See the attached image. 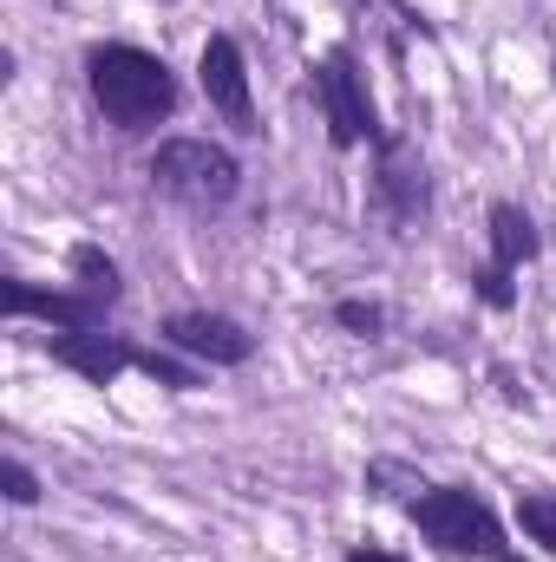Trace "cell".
Returning <instances> with one entry per match:
<instances>
[{
  "label": "cell",
  "instance_id": "obj_4",
  "mask_svg": "<svg viewBox=\"0 0 556 562\" xmlns=\"http://www.w3.org/2000/svg\"><path fill=\"white\" fill-rule=\"evenodd\" d=\"M314 86H321V99H327V132H334L341 150H354L360 138H374V132H380V125H374V105H367V86H360V72H354V53H347V46H334V53L321 59Z\"/></svg>",
  "mask_w": 556,
  "mask_h": 562
},
{
  "label": "cell",
  "instance_id": "obj_7",
  "mask_svg": "<svg viewBox=\"0 0 556 562\" xmlns=\"http://www.w3.org/2000/svg\"><path fill=\"white\" fill-rule=\"evenodd\" d=\"M53 360H59V367H73V373H79V380H92V386H112L125 367H138L144 353L132 347V340H119V334H99V327H92V334H59V340H53Z\"/></svg>",
  "mask_w": 556,
  "mask_h": 562
},
{
  "label": "cell",
  "instance_id": "obj_9",
  "mask_svg": "<svg viewBox=\"0 0 556 562\" xmlns=\"http://www.w3.org/2000/svg\"><path fill=\"white\" fill-rule=\"evenodd\" d=\"M374 190H380V203L393 210V223H419V210H425V164H419L407 144H387Z\"/></svg>",
  "mask_w": 556,
  "mask_h": 562
},
{
  "label": "cell",
  "instance_id": "obj_11",
  "mask_svg": "<svg viewBox=\"0 0 556 562\" xmlns=\"http://www.w3.org/2000/svg\"><path fill=\"white\" fill-rule=\"evenodd\" d=\"M73 276H79V294H92V301H119V269H112V256H99L92 243H79L73 249Z\"/></svg>",
  "mask_w": 556,
  "mask_h": 562
},
{
  "label": "cell",
  "instance_id": "obj_5",
  "mask_svg": "<svg viewBox=\"0 0 556 562\" xmlns=\"http://www.w3.org/2000/svg\"><path fill=\"white\" fill-rule=\"evenodd\" d=\"M197 79H203V99L236 125V132H256V99H249V66H243V46L230 33H210L203 40V59H197Z\"/></svg>",
  "mask_w": 556,
  "mask_h": 562
},
{
  "label": "cell",
  "instance_id": "obj_16",
  "mask_svg": "<svg viewBox=\"0 0 556 562\" xmlns=\"http://www.w3.org/2000/svg\"><path fill=\"white\" fill-rule=\"evenodd\" d=\"M347 562H400V557H387V550H367V543H354V550H347Z\"/></svg>",
  "mask_w": 556,
  "mask_h": 562
},
{
  "label": "cell",
  "instance_id": "obj_15",
  "mask_svg": "<svg viewBox=\"0 0 556 562\" xmlns=\"http://www.w3.org/2000/svg\"><path fill=\"white\" fill-rule=\"evenodd\" d=\"M478 294H485V301H491V307H511V301H518V288H511V276H504V269H491V262H485V269H478Z\"/></svg>",
  "mask_w": 556,
  "mask_h": 562
},
{
  "label": "cell",
  "instance_id": "obj_3",
  "mask_svg": "<svg viewBox=\"0 0 556 562\" xmlns=\"http://www.w3.org/2000/svg\"><path fill=\"white\" fill-rule=\"evenodd\" d=\"M413 524L445 550V557H504V524L485 510V497L445 484V491H425L413 504Z\"/></svg>",
  "mask_w": 556,
  "mask_h": 562
},
{
  "label": "cell",
  "instance_id": "obj_10",
  "mask_svg": "<svg viewBox=\"0 0 556 562\" xmlns=\"http://www.w3.org/2000/svg\"><path fill=\"white\" fill-rule=\"evenodd\" d=\"M531 256H537V223L518 203H491V269L518 276Z\"/></svg>",
  "mask_w": 556,
  "mask_h": 562
},
{
  "label": "cell",
  "instance_id": "obj_14",
  "mask_svg": "<svg viewBox=\"0 0 556 562\" xmlns=\"http://www.w3.org/2000/svg\"><path fill=\"white\" fill-rule=\"evenodd\" d=\"M0 484H7V497H13V504H40V477H33L20 458H7V464H0Z\"/></svg>",
  "mask_w": 556,
  "mask_h": 562
},
{
  "label": "cell",
  "instance_id": "obj_1",
  "mask_svg": "<svg viewBox=\"0 0 556 562\" xmlns=\"http://www.w3.org/2000/svg\"><path fill=\"white\" fill-rule=\"evenodd\" d=\"M86 86L99 99V112L119 132H151L157 119L177 112V79L157 53L144 46H92L86 53Z\"/></svg>",
  "mask_w": 556,
  "mask_h": 562
},
{
  "label": "cell",
  "instance_id": "obj_2",
  "mask_svg": "<svg viewBox=\"0 0 556 562\" xmlns=\"http://www.w3.org/2000/svg\"><path fill=\"white\" fill-rule=\"evenodd\" d=\"M151 183H157L164 196L190 203V210H223V203L236 196L243 170H236V157H230L223 144L170 138V144H157V157H151Z\"/></svg>",
  "mask_w": 556,
  "mask_h": 562
},
{
  "label": "cell",
  "instance_id": "obj_6",
  "mask_svg": "<svg viewBox=\"0 0 556 562\" xmlns=\"http://www.w3.org/2000/svg\"><path fill=\"white\" fill-rule=\"evenodd\" d=\"M164 340L184 347V353H197V360H210V367H243L256 353V340L230 314H170L164 321Z\"/></svg>",
  "mask_w": 556,
  "mask_h": 562
},
{
  "label": "cell",
  "instance_id": "obj_13",
  "mask_svg": "<svg viewBox=\"0 0 556 562\" xmlns=\"http://www.w3.org/2000/svg\"><path fill=\"white\" fill-rule=\"evenodd\" d=\"M334 321H341L347 334H360V340H374V334L387 327V314H380L374 301H341V307H334Z\"/></svg>",
  "mask_w": 556,
  "mask_h": 562
},
{
  "label": "cell",
  "instance_id": "obj_17",
  "mask_svg": "<svg viewBox=\"0 0 556 562\" xmlns=\"http://www.w3.org/2000/svg\"><path fill=\"white\" fill-rule=\"evenodd\" d=\"M498 562H524V557H498Z\"/></svg>",
  "mask_w": 556,
  "mask_h": 562
},
{
  "label": "cell",
  "instance_id": "obj_12",
  "mask_svg": "<svg viewBox=\"0 0 556 562\" xmlns=\"http://www.w3.org/2000/svg\"><path fill=\"white\" fill-rule=\"evenodd\" d=\"M518 524H524V530H531V537L556 557V497H544V491H537V497H524V504H518Z\"/></svg>",
  "mask_w": 556,
  "mask_h": 562
},
{
  "label": "cell",
  "instance_id": "obj_8",
  "mask_svg": "<svg viewBox=\"0 0 556 562\" xmlns=\"http://www.w3.org/2000/svg\"><path fill=\"white\" fill-rule=\"evenodd\" d=\"M7 314H40V321H53L66 334H92L105 321V301H92V294H40L26 281H7Z\"/></svg>",
  "mask_w": 556,
  "mask_h": 562
}]
</instances>
